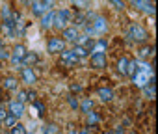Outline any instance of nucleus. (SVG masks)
<instances>
[{
	"mask_svg": "<svg viewBox=\"0 0 158 134\" xmlns=\"http://www.w3.org/2000/svg\"><path fill=\"white\" fill-rule=\"evenodd\" d=\"M71 17H73V13L69 11V10H60V11H54V21H52V26L54 28H58V30H63V28H67V23L71 21Z\"/></svg>",
	"mask_w": 158,
	"mask_h": 134,
	"instance_id": "obj_1",
	"label": "nucleus"
},
{
	"mask_svg": "<svg viewBox=\"0 0 158 134\" xmlns=\"http://www.w3.org/2000/svg\"><path fill=\"white\" fill-rule=\"evenodd\" d=\"M128 37L132 39V41H136V43H145L147 39H149V34H147V30L145 28H141L139 24H130L128 26Z\"/></svg>",
	"mask_w": 158,
	"mask_h": 134,
	"instance_id": "obj_2",
	"label": "nucleus"
},
{
	"mask_svg": "<svg viewBox=\"0 0 158 134\" xmlns=\"http://www.w3.org/2000/svg\"><path fill=\"white\" fill-rule=\"evenodd\" d=\"M2 23H4V28L8 30V34L10 36H13L15 34V19H13V13H11V10L8 8V6H2Z\"/></svg>",
	"mask_w": 158,
	"mask_h": 134,
	"instance_id": "obj_3",
	"label": "nucleus"
},
{
	"mask_svg": "<svg viewBox=\"0 0 158 134\" xmlns=\"http://www.w3.org/2000/svg\"><path fill=\"white\" fill-rule=\"evenodd\" d=\"M89 23H91V36H102V34H106V30H108V23H106L104 17L95 15V19H91Z\"/></svg>",
	"mask_w": 158,
	"mask_h": 134,
	"instance_id": "obj_4",
	"label": "nucleus"
},
{
	"mask_svg": "<svg viewBox=\"0 0 158 134\" xmlns=\"http://www.w3.org/2000/svg\"><path fill=\"white\" fill-rule=\"evenodd\" d=\"M47 50L50 54H56V52H63L65 50V41L61 37H50L48 39V45H47Z\"/></svg>",
	"mask_w": 158,
	"mask_h": 134,
	"instance_id": "obj_5",
	"label": "nucleus"
},
{
	"mask_svg": "<svg viewBox=\"0 0 158 134\" xmlns=\"http://www.w3.org/2000/svg\"><path fill=\"white\" fill-rule=\"evenodd\" d=\"M6 108L10 110V114H11L15 119L23 117V114H24V104H23V103H19V101H11Z\"/></svg>",
	"mask_w": 158,
	"mask_h": 134,
	"instance_id": "obj_6",
	"label": "nucleus"
},
{
	"mask_svg": "<svg viewBox=\"0 0 158 134\" xmlns=\"http://www.w3.org/2000/svg\"><path fill=\"white\" fill-rule=\"evenodd\" d=\"M132 4L138 10H141V11H145L149 15H154V4L151 2V0H132Z\"/></svg>",
	"mask_w": 158,
	"mask_h": 134,
	"instance_id": "obj_7",
	"label": "nucleus"
},
{
	"mask_svg": "<svg viewBox=\"0 0 158 134\" xmlns=\"http://www.w3.org/2000/svg\"><path fill=\"white\" fill-rule=\"evenodd\" d=\"M24 54H26V47L24 45H15L13 47V54H11V63H15V65L21 63Z\"/></svg>",
	"mask_w": 158,
	"mask_h": 134,
	"instance_id": "obj_8",
	"label": "nucleus"
},
{
	"mask_svg": "<svg viewBox=\"0 0 158 134\" xmlns=\"http://www.w3.org/2000/svg\"><path fill=\"white\" fill-rule=\"evenodd\" d=\"M78 36H80V32H78L76 26H71V28H63V41H71V43H76Z\"/></svg>",
	"mask_w": 158,
	"mask_h": 134,
	"instance_id": "obj_9",
	"label": "nucleus"
},
{
	"mask_svg": "<svg viewBox=\"0 0 158 134\" xmlns=\"http://www.w3.org/2000/svg\"><path fill=\"white\" fill-rule=\"evenodd\" d=\"M60 54H61V63H63V65H67V67L76 65L78 58H76V54H74L73 50H63V52H60Z\"/></svg>",
	"mask_w": 158,
	"mask_h": 134,
	"instance_id": "obj_10",
	"label": "nucleus"
},
{
	"mask_svg": "<svg viewBox=\"0 0 158 134\" xmlns=\"http://www.w3.org/2000/svg\"><path fill=\"white\" fill-rule=\"evenodd\" d=\"M30 8H32V13L34 15H37V17H41L43 13H47L48 10L45 8V4L41 2V0H30Z\"/></svg>",
	"mask_w": 158,
	"mask_h": 134,
	"instance_id": "obj_11",
	"label": "nucleus"
},
{
	"mask_svg": "<svg viewBox=\"0 0 158 134\" xmlns=\"http://www.w3.org/2000/svg\"><path fill=\"white\" fill-rule=\"evenodd\" d=\"M21 71H23V82L26 86H32L35 82V73L32 71V67H23Z\"/></svg>",
	"mask_w": 158,
	"mask_h": 134,
	"instance_id": "obj_12",
	"label": "nucleus"
},
{
	"mask_svg": "<svg viewBox=\"0 0 158 134\" xmlns=\"http://www.w3.org/2000/svg\"><path fill=\"white\" fill-rule=\"evenodd\" d=\"M91 65L95 69L106 67V54H91Z\"/></svg>",
	"mask_w": 158,
	"mask_h": 134,
	"instance_id": "obj_13",
	"label": "nucleus"
},
{
	"mask_svg": "<svg viewBox=\"0 0 158 134\" xmlns=\"http://www.w3.org/2000/svg\"><path fill=\"white\" fill-rule=\"evenodd\" d=\"M106 47H108L106 39H99V41L93 43V47H91V54H104V52H106Z\"/></svg>",
	"mask_w": 158,
	"mask_h": 134,
	"instance_id": "obj_14",
	"label": "nucleus"
},
{
	"mask_svg": "<svg viewBox=\"0 0 158 134\" xmlns=\"http://www.w3.org/2000/svg\"><path fill=\"white\" fill-rule=\"evenodd\" d=\"M52 21H54V11L48 10L47 13L41 15V26L43 28H52Z\"/></svg>",
	"mask_w": 158,
	"mask_h": 134,
	"instance_id": "obj_15",
	"label": "nucleus"
},
{
	"mask_svg": "<svg viewBox=\"0 0 158 134\" xmlns=\"http://www.w3.org/2000/svg\"><path fill=\"white\" fill-rule=\"evenodd\" d=\"M154 54V47L151 45V47H141L139 50H138V58L139 60H147V58H151Z\"/></svg>",
	"mask_w": 158,
	"mask_h": 134,
	"instance_id": "obj_16",
	"label": "nucleus"
},
{
	"mask_svg": "<svg viewBox=\"0 0 158 134\" xmlns=\"http://www.w3.org/2000/svg\"><path fill=\"white\" fill-rule=\"evenodd\" d=\"M99 97H101L102 103H110V101L114 99V91H112L110 88H101V90H99Z\"/></svg>",
	"mask_w": 158,
	"mask_h": 134,
	"instance_id": "obj_17",
	"label": "nucleus"
},
{
	"mask_svg": "<svg viewBox=\"0 0 158 134\" xmlns=\"http://www.w3.org/2000/svg\"><path fill=\"white\" fill-rule=\"evenodd\" d=\"M35 61H37V54H35V52H26L21 63H23L24 67H28V65H32V63H35Z\"/></svg>",
	"mask_w": 158,
	"mask_h": 134,
	"instance_id": "obj_18",
	"label": "nucleus"
},
{
	"mask_svg": "<svg viewBox=\"0 0 158 134\" xmlns=\"http://www.w3.org/2000/svg\"><path fill=\"white\" fill-rule=\"evenodd\" d=\"M138 69H139V61H136V60H134V61H128V67H127V77H130V78H132V77L138 73Z\"/></svg>",
	"mask_w": 158,
	"mask_h": 134,
	"instance_id": "obj_19",
	"label": "nucleus"
},
{
	"mask_svg": "<svg viewBox=\"0 0 158 134\" xmlns=\"http://www.w3.org/2000/svg\"><path fill=\"white\" fill-rule=\"evenodd\" d=\"M4 88H6V90H17V78L8 77V78L4 80Z\"/></svg>",
	"mask_w": 158,
	"mask_h": 134,
	"instance_id": "obj_20",
	"label": "nucleus"
},
{
	"mask_svg": "<svg viewBox=\"0 0 158 134\" xmlns=\"http://www.w3.org/2000/svg\"><path fill=\"white\" fill-rule=\"evenodd\" d=\"M10 134H26V128H24V125H23V123H15V125L11 127Z\"/></svg>",
	"mask_w": 158,
	"mask_h": 134,
	"instance_id": "obj_21",
	"label": "nucleus"
},
{
	"mask_svg": "<svg viewBox=\"0 0 158 134\" xmlns=\"http://www.w3.org/2000/svg\"><path fill=\"white\" fill-rule=\"evenodd\" d=\"M128 61H130V60H127V58H121V60H119V63H117V69H119V73H121V75H127Z\"/></svg>",
	"mask_w": 158,
	"mask_h": 134,
	"instance_id": "obj_22",
	"label": "nucleus"
},
{
	"mask_svg": "<svg viewBox=\"0 0 158 134\" xmlns=\"http://www.w3.org/2000/svg\"><path fill=\"white\" fill-rule=\"evenodd\" d=\"M73 52L76 54V58H78V60H80V58H86V56L89 54V52H88V50H86L84 47H78V45H76V47L73 48Z\"/></svg>",
	"mask_w": 158,
	"mask_h": 134,
	"instance_id": "obj_23",
	"label": "nucleus"
},
{
	"mask_svg": "<svg viewBox=\"0 0 158 134\" xmlns=\"http://www.w3.org/2000/svg\"><path fill=\"white\" fill-rule=\"evenodd\" d=\"M80 108H82V112H84V114H89V112H91V108H93V101H91V99H86V101L82 103V106H80Z\"/></svg>",
	"mask_w": 158,
	"mask_h": 134,
	"instance_id": "obj_24",
	"label": "nucleus"
},
{
	"mask_svg": "<svg viewBox=\"0 0 158 134\" xmlns=\"http://www.w3.org/2000/svg\"><path fill=\"white\" fill-rule=\"evenodd\" d=\"M108 2H110L115 10H121V11L125 10V0H108Z\"/></svg>",
	"mask_w": 158,
	"mask_h": 134,
	"instance_id": "obj_25",
	"label": "nucleus"
},
{
	"mask_svg": "<svg viewBox=\"0 0 158 134\" xmlns=\"http://www.w3.org/2000/svg\"><path fill=\"white\" fill-rule=\"evenodd\" d=\"M71 2H73L76 8H80V10H86V8H88V0H71Z\"/></svg>",
	"mask_w": 158,
	"mask_h": 134,
	"instance_id": "obj_26",
	"label": "nucleus"
},
{
	"mask_svg": "<svg viewBox=\"0 0 158 134\" xmlns=\"http://www.w3.org/2000/svg\"><path fill=\"white\" fill-rule=\"evenodd\" d=\"M15 123H17V119H15V117H13V115H11V114H8V117H6V119H4V125H6V127H10V128H11V127H13V125H15Z\"/></svg>",
	"mask_w": 158,
	"mask_h": 134,
	"instance_id": "obj_27",
	"label": "nucleus"
},
{
	"mask_svg": "<svg viewBox=\"0 0 158 134\" xmlns=\"http://www.w3.org/2000/svg\"><path fill=\"white\" fill-rule=\"evenodd\" d=\"M28 99V91H24V90H21L19 93H17V99L15 101H19V103H24Z\"/></svg>",
	"mask_w": 158,
	"mask_h": 134,
	"instance_id": "obj_28",
	"label": "nucleus"
},
{
	"mask_svg": "<svg viewBox=\"0 0 158 134\" xmlns=\"http://www.w3.org/2000/svg\"><path fill=\"white\" fill-rule=\"evenodd\" d=\"M6 117H8V108H6V104H0V123H2Z\"/></svg>",
	"mask_w": 158,
	"mask_h": 134,
	"instance_id": "obj_29",
	"label": "nucleus"
},
{
	"mask_svg": "<svg viewBox=\"0 0 158 134\" xmlns=\"http://www.w3.org/2000/svg\"><path fill=\"white\" fill-rule=\"evenodd\" d=\"M88 121H89V125H95V123L99 121V117H97L93 112H89V114H88Z\"/></svg>",
	"mask_w": 158,
	"mask_h": 134,
	"instance_id": "obj_30",
	"label": "nucleus"
},
{
	"mask_svg": "<svg viewBox=\"0 0 158 134\" xmlns=\"http://www.w3.org/2000/svg\"><path fill=\"white\" fill-rule=\"evenodd\" d=\"M69 104H71V106H73V108H74V110H76V108H78V106H80V104H78V101H76V99H74V97H73V95H71V97H69Z\"/></svg>",
	"mask_w": 158,
	"mask_h": 134,
	"instance_id": "obj_31",
	"label": "nucleus"
},
{
	"mask_svg": "<svg viewBox=\"0 0 158 134\" xmlns=\"http://www.w3.org/2000/svg\"><path fill=\"white\" fill-rule=\"evenodd\" d=\"M41 2L45 4V8H47V10H50V8L54 6V0H41Z\"/></svg>",
	"mask_w": 158,
	"mask_h": 134,
	"instance_id": "obj_32",
	"label": "nucleus"
},
{
	"mask_svg": "<svg viewBox=\"0 0 158 134\" xmlns=\"http://www.w3.org/2000/svg\"><path fill=\"white\" fill-rule=\"evenodd\" d=\"M0 58H2V60H8V58H10V54L6 52V48H4V47L0 48Z\"/></svg>",
	"mask_w": 158,
	"mask_h": 134,
	"instance_id": "obj_33",
	"label": "nucleus"
},
{
	"mask_svg": "<svg viewBox=\"0 0 158 134\" xmlns=\"http://www.w3.org/2000/svg\"><path fill=\"white\" fill-rule=\"evenodd\" d=\"M35 108L39 110V114H43V110H45V106H43V103H35Z\"/></svg>",
	"mask_w": 158,
	"mask_h": 134,
	"instance_id": "obj_34",
	"label": "nucleus"
},
{
	"mask_svg": "<svg viewBox=\"0 0 158 134\" xmlns=\"http://www.w3.org/2000/svg\"><path fill=\"white\" fill-rule=\"evenodd\" d=\"M69 134H78V132H74V128H73V125L69 127Z\"/></svg>",
	"mask_w": 158,
	"mask_h": 134,
	"instance_id": "obj_35",
	"label": "nucleus"
},
{
	"mask_svg": "<svg viewBox=\"0 0 158 134\" xmlns=\"http://www.w3.org/2000/svg\"><path fill=\"white\" fill-rule=\"evenodd\" d=\"M78 134H89V130H88V128H84V130H80V132H78Z\"/></svg>",
	"mask_w": 158,
	"mask_h": 134,
	"instance_id": "obj_36",
	"label": "nucleus"
},
{
	"mask_svg": "<svg viewBox=\"0 0 158 134\" xmlns=\"http://www.w3.org/2000/svg\"><path fill=\"white\" fill-rule=\"evenodd\" d=\"M0 130H2V125H0Z\"/></svg>",
	"mask_w": 158,
	"mask_h": 134,
	"instance_id": "obj_37",
	"label": "nucleus"
},
{
	"mask_svg": "<svg viewBox=\"0 0 158 134\" xmlns=\"http://www.w3.org/2000/svg\"><path fill=\"white\" fill-rule=\"evenodd\" d=\"M130 134H136V132H130Z\"/></svg>",
	"mask_w": 158,
	"mask_h": 134,
	"instance_id": "obj_38",
	"label": "nucleus"
},
{
	"mask_svg": "<svg viewBox=\"0 0 158 134\" xmlns=\"http://www.w3.org/2000/svg\"><path fill=\"white\" fill-rule=\"evenodd\" d=\"M26 134H28V132H26Z\"/></svg>",
	"mask_w": 158,
	"mask_h": 134,
	"instance_id": "obj_39",
	"label": "nucleus"
}]
</instances>
